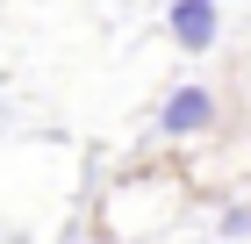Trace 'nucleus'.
Returning <instances> with one entry per match:
<instances>
[{
	"label": "nucleus",
	"mask_w": 251,
	"mask_h": 244,
	"mask_svg": "<svg viewBox=\"0 0 251 244\" xmlns=\"http://www.w3.org/2000/svg\"><path fill=\"white\" fill-rule=\"evenodd\" d=\"M208 115H215V101L201 94V86H179V94L165 101V130H173V136H187V130H201Z\"/></svg>",
	"instance_id": "obj_2"
},
{
	"label": "nucleus",
	"mask_w": 251,
	"mask_h": 244,
	"mask_svg": "<svg viewBox=\"0 0 251 244\" xmlns=\"http://www.w3.org/2000/svg\"><path fill=\"white\" fill-rule=\"evenodd\" d=\"M173 36L187 43V51L215 43V0H173Z\"/></svg>",
	"instance_id": "obj_1"
}]
</instances>
